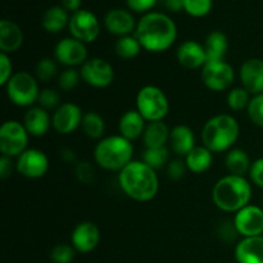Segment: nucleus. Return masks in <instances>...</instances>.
<instances>
[{
    "mask_svg": "<svg viewBox=\"0 0 263 263\" xmlns=\"http://www.w3.org/2000/svg\"><path fill=\"white\" fill-rule=\"evenodd\" d=\"M134 35L146 51L162 53L168 50L176 41L177 26L164 13L149 12L139 20Z\"/></svg>",
    "mask_w": 263,
    "mask_h": 263,
    "instance_id": "nucleus-1",
    "label": "nucleus"
},
{
    "mask_svg": "<svg viewBox=\"0 0 263 263\" xmlns=\"http://www.w3.org/2000/svg\"><path fill=\"white\" fill-rule=\"evenodd\" d=\"M118 184L122 192L135 202H151L159 190L156 170L143 161H133L118 172Z\"/></svg>",
    "mask_w": 263,
    "mask_h": 263,
    "instance_id": "nucleus-2",
    "label": "nucleus"
},
{
    "mask_svg": "<svg viewBox=\"0 0 263 263\" xmlns=\"http://www.w3.org/2000/svg\"><path fill=\"white\" fill-rule=\"evenodd\" d=\"M251 182L244 176L226 175L221 177L212 189V200L218 210L236 213L251 202Z\"/></svg>",
    "mask_w": 263,
    "mask_h": 263,
    "instance_id": "nucleus-3",
    "label": "nucleus"
},
{
    "mask_svg": "<svg viewBox=\"0 0 263 263\" xmlns=\"http://www.w3.org/2000/svg\"><path fill=\"white\" fill-rule=\"evenodd\" d=\"M240 134V126L231 115H217L205 122L202 128V143L212 153L230 151Z\"/></svg>",
    "mask_w": 263,
    "mask_h": 263,
    "instance_id": "nucleus-4",
    "label": "nucleus"
},
{
    "mask_svg": "<svg viewBox=\"0 0 263 263\" xmlns=\"http://www.w3.org/2000/svg\"><path fill=\"white\" fill-rule=\"evenodd\" d=\"M133 156V141L121 135L103 138L97 144L94 151L95 162L105 171L120 172L134 161Z\"/></svg>",
    "mask_w": 263,
    "mask_h": 263,
    "instance_id": "nucleus-5",
    "label": "nucleus"
},
{
    "mask_svg": "<svg viewBox=\"0 0 263 263\" xmlns=\"http://www.w3.org/2000/svg\"><path fill=\"white\" fill-rule=\"evenodd\" d=\"M136 110L145 118L146 122L163 121L170 110L167 95L158 86L146 85L136 95Z\"/></svg>",
    "mask_w": 263,
    "mask_h": 263,
    "instance_id": "nucleus-6",
    "label": "nucleus"
},
{
    "mask_svg": "<svg viewBox=\"0 0 263 263\" xmlns=\"http://www.w3.org/2000/svg\"><path fill=\"white\" fill-rule=\"evenodd\" d=\"M40 91L39 80L25 71L13 74L5 85L8 99L17 107H31L37 102Z\"/></svg>",
    "mask_w": 263,
    "mask_h": 263,
    "instance_id": "nucleus-7",
    "label": "nucleus"
},
{
    "mask_svg": "<svg viewBox=\"0 0 263 263\" xmlns=\"http://www.w3.org/2000/svg\"><path fill=\"white\" fill-rule=\"evenodd\" d=\"M28 136L25 125L15 120L7 121L0 127V152L2 156L20 157L27 149Z\"/></svg>",
    "mask_w": 263,
    "mask_h": 263,
    "instance_id": "nucleus-8",
    "label": "nucleus"
},
{
    "mask_svg": "<svg viewBox=\"0 0 263 263\" xmlns=\"http://www.w3.org/2000/svg\"><path fill=\"white\" fill-rule=\"evenodd\" d=\"M235 71L226 61L207 62L202 68V81L211 91H225L233 85Z\"/></svg>",
    "mask_w": 263,
    "mask_h": 263,
    "instance_id": "nucleus-9",
    "label": "nucleus"
},
{
    "mask_svg": "<svg viewBox=\"0 0 263 263\" xmlns=\"http://www.w3.org/2000/svg\"><path fill=\"white\" fill-rule=\"evenodd\" d=\"M69 33L73 39L84 44L92 43L100 33V22L97 15L87 9L72 13L68 23Z\"/></svg>",
    "mask_w": 263,
    "mask_h": 263,
    "instance_id": "nucleus-10",
    "label": "nucleus"
},
{
    "mask_svg": "<svg viewBox=\"0 0 263 263\" xmlns=\"http://www.w3.org/2000/svg\"><path fill=\"white\" fill-rule=\"evenodd\" d=\"M80 73H81L82 81L95 89L108 87L115 80V69L112 64L98 57L87 59L81 66Z\"/></svg>",
    "mask_w": 263,
    "mask_h": 263,
    "instance_id": "nucleus-11",
    "label": "nucleus"
},
{
    "mask_svg": "<svg viewBox=\"0 0 263 263\" xmlns=\"http://www.w3.org/2000/svg\"><path fill=\"white\" fill-rule=\"evenodd\" d=\"M54 59L67 68L82 66L87 61L86 44L71 37H64L54 48Z\"/></svg>",
    "mask_w": 263,
    "mask_h": 263,
    "instance_id": "nucleus-12",
    "label": "nucleus"
},
{
    "mask_svg": "<svg viewBox=\"0 0 263 263\" xmlns=\"http://www.w3.org/2000/svg\"><path fill=\"white\" fill-rule=\"evenodd\" d=\"M49 159L43 151L26 149L15 162V171L27 179H40L48 172Z\"/></svg>",
    "mask_w": 263,
    "mask_h": 263,
    "instance_id": "nucleus-13",
    "label": "nucleus"
},
{
    "mask_svg": "<svg viewBox=\"0 0 263 263\" xmlns=\"http://www.w3.org/2000/svg\"><path fill=\"white\" fill-rule=\"evenodd\" d=\"M234 226L243 238L263 235V208L252 204L241 208L234 217Z\"/></svg>",
    "mask_w": 263,
    "mask_h": 263,
    "instance_id": "nucleus-14",
    "label": "nucleus"
},
{
    "mask_svg": "<svg viewBox=\"0 0 263 263\" xmlns=\"http://www.w3.org/2000/svg\"><path fill=\"white\" fill-rule=\"evenodd\" d=\"M82 110L74 103H62L51 116V126L61 135H69L81 127Z\"/></svg>",
    "mask_w": 263,
    "mask_h": 263,
    "instance_id": "nucleus-15",
    "label": "nucleus"
},
{
    "mask_svg": "<svg viewBox=\"0 0 263 263\" xmlns=\"http://www.w3.org/2000/svg\"><path fill=\"white\" fill-rule=\"evenodd\" d=\"M71 241L76 252L80 253H90L100 241V230L91 221H82L74 226L71 235Z\"/></svg>",
    "mask_w": 263,
    "mask_h": 263,
    "instance_id": "nucleus-16",
    "label": "nucleus"
},
{
    "mask_svg": "<svg viewBox=\"0 0 263 263\" xmlns=\"http://www.w3.org/2000/svg\"><path fill=\"white\" fill-rule=\"evenodd\" d=\"M136 26H138V22L133 13L130 10L121 9V8L109 10L104 17L105 30L118 37L133 35V32L135 33Z\"/></svg>",
    "mask_w": 263,
    "mask_h": 263,
    "instance_id": "nucleus-17",
    "label": "nucleus"
},
{
    "mask_svg": "<svg viewBox=\"0 0 263 263\" xmlns=\"http://www.w3.org/2000/svg\"><path fill=\"white\" fill-rule=\"evenodd\" d=\"M241 86L252 95L263 92V61L259 58L247 59L239 71Z\"/></svg>",
    "mask_w": 263,
    "mask_h": 263,
    "instance_id": "nucleus-18",
    "label": "nucleus"
},
{
    "mask_svg": "<svg viewBox=\"0 0 263 263\" xmlns=\"http://www.w3.org/2000/svg\"><path fill=\"white\" fill-rule=\"evenodd\" d=\"M176 57L179 63L186 69L203 68V66L207 63V54H205L204 45L194 40L184 41L177 48Z\"/></svg>",
    "mask_w": 263,
    "mask_h": 263,
    "instance_id": "nucleus-19",
    "label": "nucleus"
},
{
    "mask_svg": "<svg viewBox=\"0 0 263 263\" xmlns=\"http://www.w3.org/2000/svg\"><path fill=\"white\" fill-rule=\"evenodd\" d=\"M23 125L30 136H35V138H41V136L46 135L50 127H53L50 115L48 110L41 107H31L26 112Z\"/></svg>",
    "mask_w": 263,
    "mask_h": 263,
    "instance_id": "nucleus-20",
    "label": "nucleus"
},
{
    "mask_svg": "<svg viewBox=\"0 0 263 263\" xmlns=\"http://www.w3.org/2000/svg\"><path fill=\"white\" fill-rule=\"evenodd\" d=\"M238 263H263V236L243 238L235 248Z\"/></svg>",
    "mask_w": 263,
    "mask_h": 263,
    "instance_id": "nucleus-21",
    "label": "nucleus"
},
{
    "mask_svg": "<svg viewBox=\"0 0 263 263\" xmlns=\"http://www.w3.org/2000/svg\"><path fill=\"white\" fill-rule=\"evenodd\" d=\"M146 127V121L136 109H130L121 116L118 121L120 135L127 140L134 141L143 136Z\"/></svg>",
    "mask_w": 263,
    "mask_h": 263,
    "instance_id": "nucleus-22",
    "label": "nucleus"
},
{
    "mask_svg": "<svg viewBox=\"0 0 263 263\" xmlns=\"http://www.w3.org/2000/svg\"><path fill=\"white\" fill-rule=\"evenodd\" d=\"M23 32L20 26L10 20L0 21V50L9 55L22 46Z\"/></svg>",
    "mask_w": 263,
    "mask_h": 263,
    "instance_id": "nucleus-23",
    "label": "nucleus"
},
{
    "mask_svg": "<svg viewBox=\"0 0 263 263\" xmlns=\"http://www.w3.org/2000/svg\"><path fill=\"white\" fill-rule=\"evenodd\" d=\"M170 145L180 157H186L195 148V136L192 128L186 125H177L170 133Z\"/></svg>",
    "mask_w": 263,
    "mask_h": 263,
    "instance_id": "nucleus-24",
    "label": "nucleus"
},
{
    "mask_svg": "<svg viewBox=\"0 0 263 263\" xmlns=\"http://www.w3.org/2000/svg\"><path fill=\"white\" fill-rule=\"evenodd\" d=\"M170 133L171 130L163 121H156L146 125L141 138L146 149H159L164 148L170 141Z\"/></svg>",
    "mask_w": 263,
    "mask_h": 263,
    "instance_id": "nucleus-25",
    "label": "nucleus"
},
{
    "mask_svg": "<svg viewBox=\"0 0 263 263\" xmlns=\"http://www.w3.org/2000/svg\"><path fill=\"white\" fill-rule=\"evenodd\" d=\"M207 62L225 61L229 50V39L222 31H212L207 35L204 41Z\"/></svg>",
    "mask_w": 263,
    "mask_h": 263,
    "instance_id": "nucleus-26",
    "label": "nucleus"
},
{
    "mask_svg": "<svg viewBox=\"0 0 263 263\" xmlns=\"http://www.w3.org/2000/svg\"><path fill=\"white\" fill-rule=\"evenodd\" d=\"M69 18H71V15L62 5H54L44 13L41 25L46 32L58 33L66 27H68Z\"/></svg>",
    "mask_w": 263,
    "mask_h": 263,
    "instance_id": "nucleus-27",
    "label": "nucleus"
},
{
    "mask_svg": "<svg viewBox=\"0 0 263 263\" xmlns=\"http://www.w3.org/2000/svg\"><path fill=\"white\" fill-rule=\"evenodd\" d=\"M212 152L205 148L204 145H197L186 157H185V163H186L187 171L193 174H204L205 171L211 168L213 162Z\"/></svg>",
    "mask_w": 263,
    "mask_h": 263,
    "instance_id": "nucleus-28",
    "label": "nucleus"
},
{
    "mask_svg": "<svg viewBox=\"0 0 263 263\" xmlns=\"http://www.w3.org/2000/svg\"><path fill=\"white\" fill-rule=\"evenodd\" d=\"M252 166L251 158L244 149L234 148L228 152L225 157V167L230 175L246 176Z\"/></svg>",
    "mask_w": 263,
    "mask_h": 263,
    "instance_id": "nucleus-29",
    "label": "nucleus"
},
{
    "mask_svg": "<svg viewBox=\"0 0 263 263\" xmlns=\"http://www.w3.org/2000/svg\"><path fill=\"white\" fill-rule=\"evenodd\" d=\"M81 128L85 135L94 140H102L105 133L104 118L97 112H86L82 117Z\"/></svg>",
    "mask_w": 263,
    "mask_h": 263,
    "instance_id": "nucleus-30",
    "label": "nucleus"
},
{
    "mask_svg": "<svg viewBox=\"0 0 263 263\" xmlns=\"http://www.w3.org/2000/svg\"><path fill=\"white\" fill-rule=\"evenodd\" d=\"M143 49L140 41L135 35H127L118 37L115 44V51L121 59H133L139 55Z\"/></svg>",
    "mask_w": 263,
    "mask_h": 263,
    "instance_id": "nucleus-31",
    "label": "nucleus"
},
{
    "mask_svg": "<svg viewBox=\"0 0 263 263\" xmlns=\"http://www.w3.org/2000/svg\"><path fill=\"white\" fill-rule=\"evenodd\" d=\"M251 99V94L243 86L234 87L228 94V105L234 112H241L248 108Z\"/></svg>",
    "mask_w": 263,
    "mask_h": 263,
    "instance_id": "nucleus-32",
    "label": "nucleus"
},
{
    "mask_svg": "<svg viewBox=\"0 0 263 263\" xmlns=\"http://www.w3.org/2000/svg\"><path fill=\"white\" fill-rule=\"evenodd\" d=\"M168 149L164 148L159 149H146L143 152V162L152 167L153 170H159L164 167V164L168 162Z\"/></svg>",
    "mask_w": 263,
    "mask_h": 263,
    "instance_id": "nucleus-33",
    "label": "nucleus"
},
{
    "mask_svg": "<svg viewBox=\"0 0 263 263\" xmlns=\"http://www.w3.org/2000/svg\"><path fill=\"white\" fill-rule=\"evenodd\" d=\"M36 79L41 82H49L58 73V64L55 59L43 58L36 63L35 67Z\"/></svg>",
    "mask_w": 263,
    "mask_h": 263,
    "instance_id": "nucleus-34",
    "label": "nucleus"
},
{
    "mask_svg": "<svg viewBox=\"0 0 263 263\" xmlns=\"http://www.w3.org/2000/svg\"><path fill=\"white\" fill-rule=\"evenodd\" d=\"M213 0H184V10L194 18H202L210 14Z\"/></svg>",
    "mask_w": 263,
    "mask_h": 263,
    "instance_id": "nucleus-35",
    "label": "nucleus"
},
{
    "mask_svg": "<svg viewBox=\"0 0 263 263\" xmlns=\"http://www.w3.org/2000/svg\"><path fill=\"white\" fill-rule=\"evenodd\" d=\"M81 79L80 71L74 68H66L63 72H61L58 76V86L63 91H71L79 85Z\"/></svg>",
    "mask_w": 263,
    "mask_h": 263,
    "instance_id": "nucleus-36",
    "label": "nucleus"
},
{
    "mask_svg": "<svg viewBox=\"0 0 263 263\" xmlns=\"http://www.w3.org/2000/svg\"><path fill=\"white\" fill-rule=\"evenodd\" d=\"M76 256V249L69 244H57L50 252L53 263H71Z\"/></svg>",
    "mask_w": 263,
    "mask_h": 263,
    "instance_id": "nucleus-37",
    "label": "nucleus"
},
{
    "mask_svg": "<svg viewBox=\"0 0 263 263\" xmlns=\"http://www.w3.org/2000/svg\"><path fill=\"white\" fill-rule=\"evenodd\" d=\"M39 107L46 110H55L61 107V94L54 89H44L39 94Z\"/></svg>",
    "mask_w": 263,
    "mask_h": 263,
    "instance_id": "nucleus-38",
    "label": "nucleus"
},
{
    "mask_svg": "<svg viewBox=\"0 0 263 263\" xmlns=\"http://www.w3.org/2000/svg\"><path fill=\"white\" fill-rule=\"evenodd\" d=\"M247 112H248L249 120L254 125L263 127V92L258 95H253L248 108H247Z\"/></svg>",
    "mask_w": 263,
    "mask_h": 263,
    "instance_id": "nucleus-39",
    "label": "nucleus"
},
{
    "mask_svg": "<svg viewBox=\"0 0 263 263\" xmlns=\"http://www.w3.org/2000/svg\"><path fill=\"white\" fill-rule=\"evenodd\" d=\"M187 171V167L185 161L182 159H174L167 164V176L172 180V181H179L185 176Z\"/></svg>",
    "mask_w": 263,
    "mask_h": 263,
    "instance_id": "nucleus-40",
    "label": "nucleus"
},
{
    "mask_svg": "<svg viewBox=\"0 0 263 263\" xmlns=\"http://www.w3.org/2000/svg\"><path fill=\"white\" fill-rule=\"evenodd\" d=\"M74 172H76L77 179L81 182H84V184H91V182L94 181L95 171L94 167H92V164L90 163V162L84 161L77 163Z\"/></svg>",
    "mask_w": 263,
    "mask_h": 263,
    "instance_id": "nucleus-41",
    "label": "nucleus"
},
{
    "mask_svg": "<svg viewBox=\"0 0 263 263\" xmlns=\"http://www.w3.org/2000/svg\"><path fill=\"white\" fill-rule=\"evenodd\" d=\"M0 85L2 86H5L7 82L9 81L10 77L13 76V66L12 62H10V58L8 54L0 53Z\"/></svg>",
    "mask_w": 263,
    "mask_h": 263,
    "instance_id": "nucleus-42",
    "label": "nucleus"
},
{
    "mask_svg": "<svg viewBox=\"0 0 263 263\" xmlns=\"http://www.w3.org/2000/svg\"><path fill=\"white\" fill-rule=\"evenodd\" d=\"M157 3L158 0H126V4L131 12L144 13V14L152 12Z\"/></svg>",
    "mask_w": 263,
    "mask_h": 263,
    "instance_id": "nucleus-43",
    "label": "nucleus"
},
{
    "mask_svg": "<svg viewBox=\"0 0 263 263\" xmlns=\"http://www.w3.org/2000/svg\"><path fill=\"white\" fill-rule=\"evenodd\" d=\"M249 177L253 181V184L263 189V158H258L252 162L251 170H249Z\"/></svg>",
    "mask_w": 263,
    "mask_h": 263,
    "instance_id": "nucleus-44",
    "label": "nucleus"
},
{
    "mask_svg": "<svg viewBox=\"0 0 263 263\" xmlns=\"http://www.w3.org/2000/svg\"><path fill=\"white\" fill-rule=\"evenodd\" d=\"M14 170L15 163H13L12 158L7 156H2V158H0V177L8 179V177L12 176Z\"/></svg>",
    "mask_w": 263,
    "mask_h": 263,
    "instance_id": "nucleus-45",
    "label": "nucleus"
},
{
    "mask_svg": "<svg viewBox=\"0 0 263 263\" xmlns=\"http://www.w3.org/2000/svg\"><path fill=\"white\" fill-rule=\"evenodd\" d=\"M158 3L163 4L168 12L177 13L180 10H184V0H158Z\"/></svg>",
    "mask_w": 263,
    "mask_h": 263,
    "instance_id": "nucleus-46",
    "label": "nucleus"
},
{
    "mask_svg": "<svg viewBox=\"0 0 263 263\" xmlns=\"http://www.w3.org/2000/svg\"><path fill=\"white\" fill-rule=\"evenodd\" d=\"M62 7L67 10V12L76 13L81 9L82 0H61Z\"/></svg>",
    "mask_w": 263,
    "mask_h": 263,
    "instance_id": "nucleus-47",
    "label": "nucleus"
},
{
    "mask_svg": "<svg viewBox=\"0 0 263 263\" xmlns=\"http://www.w3.org/2000/svg\"><path fill=\"white\" fill-rule=\"evenodd\" d=\"M61 157L64 162H67V163H71V162L76 161V154H74V152L72 151V149L68 148L63 149V151L61 152Z\"/></svg>",
    "mask_w": 263,
    "mask_h": 263,
    "instance_id": "nucleus-48",
    "label": "nucleus"
},
{
    "mask_svg": "<svg viewBox=\"0 0 263 263\" xmlns=\"http://www.w3.org/2000/svg\"><path fill=\"white\" fill-rule=\"evenodd\" d=\"M262 204H263V199H262Z\"/></svg>",
    "mask_w": 263,
    "mask_h": 263,
    "instance_id": "nucleus-49",
    "label": "nucleus"
}]
</instances>
